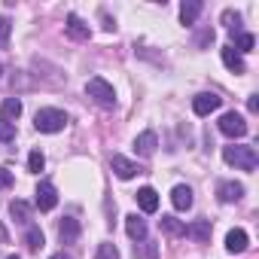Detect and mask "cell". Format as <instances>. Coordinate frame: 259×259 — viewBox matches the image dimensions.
<instances>
[{
	"instance_id": "obj_8",
	"label": "cell",
	"mask_w": 259,
	"mask_h": 259,
	"mask_svg": "<svg viewBox=\"0 0 259 259\" xmlns=\"http://www.w3.org/2000/svg\"><path fill=\"white\" fill-rule=\"evenodd\" d=\"M217 195H220L223 204H232V201H241V198H244V186L235 183V180H223V183L217 186Z\"/></svg>"
},
{
	"instance_id": "obj_29",
	"label": "cell",
	"mask_w": 259,
	"mask_h": 259,
	"mask_svg": "<svg viewBox=\"0 0 259 259\" xmlns=\"http://www.w3.org/2000/svg\"><path fill=\"white\" fill-rule=\"evenodd\" d=\"M10 186H13V171L0 168V189H10Z\"/></svg>"
},
{
	"instance_id": "obj_13",
	"label": "cell",
	"mask_w": 259,
	"mask_h": 259,
	"mask_svg": "<svg viewBox=\"0 0 259 259\" xmlns=\"http://www.w3.org/2000/svg\"><path fill=\"white\" fill-rule=\"evenodd\" d=\"M58 235H61V244H73L79 238V220L76 217H64L61 226H58Z\"/></svg>"
},
{
	"instance_id": "obj_7",
	"label": "cell",
	"mask_w": 259,
	"mask_h": 259,
	"mask_svg": "<svg viewBox=\"0 0 259 259\" xmlns=\"http://www.w3.org/2000/svg\"><path fill=\"white\" fill-rule=\"evenodd\" d=\"M110 168H113V174H116L119 180H132L135 174H141L138 162H132V159H125V156H113V159H110Z\"/></svg>"
},
{
	"instance_id": "obj_24",
	"label": "cell",
	"mask_w": 259,
	"mask_h": 259,
	"mask_svg": "<svg viewBox=\"0 0 259 259\" xmlns=\"http://www.w3.org/2000/svg\"><path fill=\"white\" fill-rule=\"evenodd\" d=\"M43 165H46V156H43L40 150H34V153L28 156V171H31V174H40Z\"/></svg>"
},
{
	"instance_id": "obj_33",
	"label": "cell",
	"mask_w": 259,
	"mask_h": 259,
	"mask_svg": "<svg viewBox=\"0 0 259 259\" xmlns=\"http://www.w3.org/2000/svg\"><path fill=\"white\" fill-rule=\"evenodd\" d=\"M49 259H70L67 253H55V256H49Z\"/></svg>"
},
{
	"instance_id": "obj_31",
	"label": "cell",
	"mask_w": 259,
	"mask_h": 259,
	"mask_svg": "<svg viewBox=\"0 0 259 259\" xmlns=\"http://www.w3.org/2000/svg\"><path fill=\"white\" fill-rule=\"evenodd\" d=\"M247 107H250V113H256V110H259V98H256V95L247 98Z\"/></svg>"
},
{
	"instance_id": "obj_14",
	"label": "cell",
	"mask_w": 259,
	"mask_h": 259,
	"mask_svg": "<svg viewBox=\"0 0 259 259\" xmlns=\"http://www.w3.org/2000/svg\"><path fill=\"white\" fill-rule=\"evenodd\" d=\"M247 244H250V238H247L244 229H232V232L226 235V250H229V253H244Z\"/></svg>"
},
{
	"instance_id": "obj_12",
	"label": "cell",
	"mask_w": 259,
	"mask_h": 259,
	"mask_svg": "<svg viewBox=\"0 0 259 259\" xmlns=\"http://www.w3.org/2000/svg\"><path fill=\"white\" fill-rule=\"evenodd\" d=\"M156 147H159L156 132H144V135L135 141V150H138V156H144V159H150V156L156 153Z\"/></svg>"
},
{
	"instance_id": "obj_16",
	"label": "cell",
	"mask_w": 259,
	"mask_h": 259,
	"mask_svg": "<svg viewBox=\"0 0 259 259\" xmlns=\"http://www.w3.org/2000/svg\"><path fill=\"white\" fill-rule=\"evenodd\" d=\"M171 204H174L177 210H189V207H192V189L183 186V183L174 186V189H171Z\"/></svg>"
},
{
	"instance_id": "obj_6",
	"label": "cell",
	"mask_w": 259,
	"mask_h": 259,
	"mask_svg": "<svg viewBox=\"0 0 259 259\" xmlns=\"http://www.w3.org/2000/svg\"><path fill=\"white\" fill-rule=\"evenodd\" d=\"M37 198H34V204L40 207V210H52L55 204H58V192H55V186L49 183V180H43L40 186H37V192H34Z\"/></svg>"
},
{
	"instance_id": "obj_28",
	"label": "cell",
	"mask_w": 259,
	"mask_h": 259,
	"mask_svg": "<svg viewBox=\"0 0 259 259\" xmlns=\"http://www.w3.org/2000/svg\"><path fill=\"white\" fill-rule=\"evenodd\" d=\"M223 22L235 31V28H238V22H241V16H238V13H232V10H226V13H223Z\"/></svg>"
},
{
	"instance_id": "obj_5",
	"label": "cell",
	"mask_w": 259,
	"mask_h": 259,
	"mask_svg": "<svg viewBox=\"0 0 259 259\" xmlns=\"http://www.w3.org/2000/svg\"><path fill=\"white\" fill-rule=\"evenodd\" d=\"M220 104H223V98H220V95L204 92V95H195L192 110H195V116H210V113H217V110H220Z\"/></svg>"
},
{
	"instance_id": "obj_27",
	"label": "cell",
	"mask_w": 259,
	"mask_h": 259,
	"mask_svg": "<svg viewBox=\"0 0 259 259\" xmlns=\"http://www.w3.org/2000/svg\"><path fill=\"white\" fill-rule=\"evenodd\" d=\"M10 19H0V49H7L10 46Z\"/></svg>"
},
{
	"instance_id": "obj_25",
	"label": "cell",
	"mask_w": 259,
	"mask_h": 259,
	"mask_svg": "<svg viewBox=\"0 0 259 259\" xmlns=\"http://www.w3.org/2000/svg\"><path fill=\"white\" fill-rule=\"evenodd\" d=\"M0 141H4V144L16 141V125H13V122H4V119H0Z\"/></svg>"
},
{
	"instance_id": "obj_26",
	"label": "cell",
	"mask_w": 259,
	"mask_h": 259,
	"mask_svg": "<svg viewBox=\"0 0 259 259\" xmlns=\"http://www.w3.org/2000/svg\"><path fill=\"white\" fill-rule=\"evenodd\" d=\"M98 259H119L116 244H101V247H98Z\"/></svg>"
},
{
	"instance_id": "obj_32",
	"label": "cell",
	"mask_w": 259,
	"mask_h": 259,
	"mask_svg": "<svg viewBox=\"0 0 259 259\" xmlns=\"http://www.w3.org/2000/svg\"><path fill=\"white\" fill-rule=\"evenodd\" d=\"M0 244H7V229L0 226Z\"/></svg>"
},
{
	"instance_id": "obj_23",
	"label": "cell",
	"mask_w": 259,
	"mask_h": 259,
	"mask_svg": "<svg viewBox=\"0 0 259 259\" xmlns=\"http://www.w3.org/2000/svg\"><path fill=\"white\" fill-rule=\"evenodd\" d=\"M232 46H235V52H253L256 40H253V34H238V40Z\"/></svg>"
},
{
	"instance_id": "obj_4",
	"label": "cell",
	"mask_w": 259,
	"mask_h": 259,
	"mask_svg": "<svg viewBox=\"0 0 259 259\" xmlns=\"http://www.w3.org/2000/svg\"><path fill=\"white\" fill-rule=\"evenodd\" d=\"M220 132L226 138H244L247 135V122L241 113H223L220 116Z\"/></svg>"
},
{
	"instance_id": "obj_18",
	"label": "cell",
	"mask_w": 259,
	"mask_h": 259,
	"mask_svg": "<svg viewBox=\"0 0 259 259\" xmlns=\"http://www.w3.org/2000/svg\"><path fill=\"white\" fill-rule=\"evenodd\" d=\"M19 116H22V101H19V98H7V101H4V107H0V119L16 125V119H19Z\"/></svg>"
},
{
	"instance_id": "obj_9",
	"label": "cell",
	"mask_w": 259,
	"mask_h": 259,
	"mask_svg": "<svg viewBox=\"0 0 259 259\" xmlns=\"http://www.w3.org/2000/svg\"><path fill=\"white\" fill-rule=\"evenodd\" d=\"M138 207H141L144 213H156V210H159V192H156L153 186L138 189Z\"/></svg>"
},
{
	"instance_id": "obj_10",
	"label": "cell",
	"mask_w": 259,
	"mask_h": 259,
	"mask_svg": "<svg viewBox=\"0 0 259 259\" xmlns=\"http://www.w3.org/2000/svg\"><path fill=\"white\" fill-rule=\"evenodd\" d=\"M220 55H223V64L232 70V73H244L247 67H244V58H241V52H235V46L229 43V46H223L220 49Z\"/></svg>"
},
{
	"instance_id": "obj_20",
	"label": "cell",
	"mask_w": 259,
	"mask_h": 259,
	"mask_svg": "<svg viewBox=\"0 0 259 259\" xmlns=\"http://www.w3.org/2000/svg\"><path fill=\"white\" fill-rule=\"evenodd\" d=\"M186 235H192L198 244H207V241H210V223H207V220H198V223L186 226Z\"/></svg>"
},
{
	"instance_id": "obj_15",
	"label": "cell",
	"mask_w": 259,
	"mask_h": 259,
	"mask_svg": "<svg viewBox=\"0 0 259 259\" xmlns=\"http://www.w3.org/2000/svg\"><path fill=\"white\" fill-rule=\"evenodd\" d=\"M125 232H128V238L144 241V238H147V223H144L138 213H128V217H125Z\"/></svg>"
},
{
	"instance_id": "obj_21",
	"label": "cell",
	"mask_w": 259,
	"mask_h": 259,
	"mask_svg": "<svg viewBox=\"0 0 259 259\" xmlns=\"http://www.w3.org/2000/svg\"><path fill=\"white\" fill-rule=\"evenodd\" d=\"M162 229L168 235H186V226L177 220V217H162Z\"/></svg>"
},
{
	"instance_id": "obj_30",
	"label": "cell",
	"mask_w": 259,
	"mask_h": 259,
	"mask_svg": "<svg viewBox=\"0 0 259 259\" xmlns=\"http://www.w3.org/2000/svg\"><path fill=\"white\" fill-rule=\"evenodd\" d=\"M207 43H213V31H204V34L198 37V46H207Z\"/></svg>"
},
{
	"instance_id": "obj_34",
	"label": "cell",
	"mask_w": 259,
	"mask_h": 259,
	"mask_svg": "<svg viewBox=\"0 0 259 259\" xmlns=\"http://www.w3.org/2000/svg\"><path fill=\"white\" fill-rule=\"evenodd\" d=\"M7 259H19V256H7Z\"/></svg>"
},
{
	"instance_id": "obj_17",
	"label": "cell",
	"mask_w": 259,
	"mask_h": 259,
	"mask_svg": "<svg viewBox=\"0 0 259 259\" xmlns=\"http://www.w3.org/2000/svg\"><path fill=\"white\" fill-rule=\"evenodd\" d=\"M198 16H201V0H183L180 4V22L183 25H195Z\"/></svg>"
},
{
	"instance_id": "obj_2",
	"label": "cell",
	"mask_w": 259,
	"mask_h": 259,
	"mask_svg": "<svg viewBox=\"0 0 259 259\" xmlns=\"http://www.w3.org/2000/svg\"><path fill=\"white\" fill-rule=\"evenodd\" d=\"M64 125H67V113L55 110V107L37 110V116H34V128L43 135H58V132H64Z\"/></svg>"
},
{
	"instance_id": "obj_35",
	"label": "cell",
	"mask_w": 259,
	"mask_h": 259,
	"mask_svg": "<svg viewBox=\"0 0 259 259\" xmlns=\"http://www.w3.org/2000/svg\"><path fill=\"white\" fill-rule=\"evenodd\" d=\"M0 73H4V67H0Z\"/></svg>"
},
{
	"instance_id": "obj_3",
	"label": "cell",
	"mask_w": 259,
	"mask_h": 259,
	"mask_svg": "<svg viewBox=\"0 0 259 259\" xmlns=\"http://www.w3.org/2000/svg\"><path fill=\"white\" fill-rule=\"evenodd\" d=\"M85 95L89 98H95V104H101V107H116V92H113V85L104 79V76H92L89 82H85Z\"/></svg>"
},
{
	"instance_id": "obj_11",
	"label": "cell",
	"mask_w": 259,
	"mask_h": 259,
	"mask_svg": "<svg viewBox=\"0 0 259 259\" xmlns=\"http://www.w3.org/2000/svg\"><path fill=\"white\" fill-rule=\"evenodd\" d=\"M67 37H73V40H89V37H92L89 25H85L76 13H70V16H67Z\"/></svg>"
},
{
	"instance_id": "obj_22",
	"label": "cell",
	"mask_w": 259,
	"mask_h": 259,
	"mask_svg": "<svg viewBox=\"0 0 259 259\" xmlns=\"http://www.w3.org/2000/svg\"><path fill=\"white\" fill-rule=\"evenodd\" d=\"M43 241H46V238H43V232H40L37 226H31V229H28V235H25L28 250H40V247H43Z\"/></svg>"
},
{
	"instance_id": "obj_1",
	"label": "cell",
	"mask_w": 259,
	"mask_h": 259,
	"mask_svg": "<svg viewBox=\"0 0 259 259\" xmlns=\"http://www.w3.org/2000/svg\"><path fill=\"white\" fill-rule=\"evenodd\" d=\"M223 162L226 165H232V168H238V171H256V165H259V156H256V150L253 147H223Z\"/></svg>"
},
{
	"instance_id": "obj_19",
	"label": "cell",
	"mask_w": 259,
	"mask_h": 259,
	"mask_svg": "<svg viewBox=\"0 0 259 259\" xmlns=\"http://www.w3.org/2000/svg\"><path fill=\"white\" fill-rule=\"evenodd\" d=\"M10 217H13L16 223H31V204L22 201V198L10 201Z\"/></svg>"
}]
</instances>
